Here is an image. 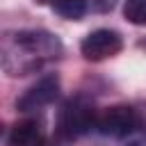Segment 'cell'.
Listing matches in <instances>:
<instances>
[{
    "label": "cell",
    "instance_id": "cell-7",
    "mask_svg": "<svg viewBox=\"0 0 146 146\" xmlns=\"http://www.w3.org/2000/svg\"><path fill=\"white\" fill-rule=\"evenodd\" d=\"M39 2L41 5H50L66 21H78L87 11V0H39Z\"/></svg>",
    "mask_w": 146,
    "mask_h": 146
},
{
    "label": "cell",
    "instance_id": "cell-8",
    "mask_svg": "<svg viewBox=\"0 0 146 146\" xmlns=\"http://www.w3.org/2000/svg\"><path fill=\"white\" fill-rule=\"evenodd\" d=\"M123 16L132 25H146V0H125Z\"/></svg>",
    "mask_w": 146,
    "mask_h": 146
},
{
    "label": "cell",
    "instance_id": "cell-3",
    "mask_svg": "<svg viewBox=\"0 0 146 146\" xmlns=\"http://www.w3.org/2000/svg\"><path fill=\"white\" fill-rule=\"evenodd\" d=\"M144 128H146L144 112L132 105H112V107L98 112L96 130L105 137L123 139V137H132V135L141 132Z\"/></svg>",
    "mask_w": 146,
    "mask_h": 146
},
{
    "label": "cell",
    "instance_id": "cell-2",
    "mask_svg": "<svg viewBox=\"0 0 146 146\" xmlns=\"http://www.w3.org/2000/svg\"><path fill=\"white\" fill-rule=\"evenodd\" d=\"M96 123H98V112H96L94 103L84 96H73L59 107L57 121H55V132H57V137L71 141V139L87 135L91 128H96Z\"/></svg>",
    "mask_w": 146,
    "mask_h": 146
},
{
    "label": "cell",
    "instance_id": "cell-9",
    "mask_svg": "<svg viewBox=\"0 0 146 146\" xmlns=\"http://www.w3.org/2000/svg\"><path fill=\"white\" fill-rule=\"evenodd\" d=\"M91 5H94V9H98V11H110V9H114L116 0H91Z\"/></svg>",
    "mask_w": 146,
    "mask_h": 146
},
{
    "label": "cell",
    "instance_id": "cell-1",
    "mask_svg": "<svg viewBox=\"0 0 146 146\" xmlns=\"http://www.w3.org/2000/svg\"><path fill=\"white\" fill-rule=\"evenodd\" d=\"M62 52L57 36L43 30H21L5 34L2 41V66L9 75H25L39 68L46 59Z\"/></svg>",
    "mask_w": 146,
    "mask_h": 146
},
{
    "label": "cell",
    "instance_id": "cell-5",
    "mask_svg": "<svg viewBox=\"0 0 146 146\" xmlns=\"http://www.w3.org/2000/svg\"><path fill=\"white\" fill-rule=\"evenodd\" d=\"M59 94V78L57 75H43L41 80H36L18 100H16V110L21 112H36L46 105H50Z\"/></svg>",
    "mask_w": 146,
    "mask_h": 146
},
{
    "label": "cell",
    "instance_id": "cell-6",
    "mask_svg": "<svg viewBox=\"0 0 146 146\" xmlns=\"http://www.w3.org/2000/svg\"><path fill=\"white\" fill-rule=\"evenodd\" d=\"M7 146H48V141H46L41 123L34 119H25V121H18L9 130Z\"/></svg>",
    "mask_w": 146,
    "mask_h": 146
},
{
    "label": "cell",
    "instance_id": "cell-4",
    "mask_svg": "<svg viewBox=\"0 0 146 146\" xmlns=\"http://www.w3.org/2000/svg\"><path fill=\"white\" fill-rule=\"evenodd\" d=\"M121 48H123L121 34L114 30H107V27L89 32L80 43V52L89 62H100V59L114 57L116 52H121Z\"/></svg>",
    "mask_w": 146,
    "mask_h": 146
}]
</instances>
